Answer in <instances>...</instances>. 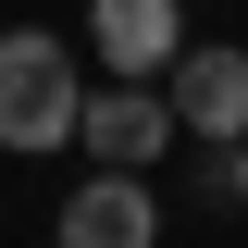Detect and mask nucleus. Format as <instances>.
I'll return each mask as SVG.
<instances>
[{
    "label": "nucleus",
    "instance_id": "obj_2",
    "mask_svg": "<svg viewBox=\"0 0 248 248\" xmlns=\"http://www.w3.org/2000/svg\"><path fill=\"white\" fill-rule=\"evenodd\" d=\"M174 137H186V124H174V99H161L149 75H112V87H87V112H75V149L112 161V174H149Z\"/></svg>",
    "mask_w": 248,
    "mask_h": 248
},
{
    "label": "nucleus",
    "instance_id": "obj_6",
    "mask_svg": "<svg viewBox=\"0 0 248 248\" xmlns=\"http://www.w3.org/2000/svg\"><path fill=\"white\" fill-rule=\"evenodd\" d=\"M223 186H236V211H248V137H236V149H223Z\"/></svg>",
    "mask_w": 248,
    "mask_h": 248
},
{
    "label": "nucleus",
    "instance_id": "obj_1",
    "mask_svg": "<svg viewBox=\"0 0 248 248\" xmlns=\"http://www.w3.org/2000/svg\"><path fill=\"white\" fill-rule=\"evenodd\" d=\"M75 112H87V75H75V50L37 25L0 37V149H62L75 137Z\"/></svg>",
    "mask_w": 248,
    "mask_h": 248
},
{
    "label": "nucleus",
    "instance_id": "obj_3",
    "mask_svg": "<svg viewBox=\"0 0 248 248\" xmlns=\"http://www.w3.org/2000/svg\"><path fill=\"white\" fill-rule=\"evenodd\" d=\"M50 236H62V248H161V199H149V174H112V161H87Z\"/></svg>",
    "mask_w": 248,
    "mask_h": 248
},
{
    "label": "nucleus",
    "instance_id": "obj_4",
    "mask_svg": "<svg viewBox=\"0 0 248 248\" xmlns=\"http://www.w3.org/2000/svg\"><path fill=\"white\" fill-rule=\"evenodd\" d=\"M161 99H174L186 137L236 149V137H248V50H223V37H211V50H174V62H161Z\"/></svg>",
    "mask_w": 248,
    "mask_h": 248
},
{
    "label": "nucleus",
    "instance_id": "obj_5",
    "mask_svg": "<svg viewBox=\"0 0 248 248\" xmlns=\"http://www.w3.org/2000/svg\"><path fill=\"white\" fill-rule=\"evenodd\" d=\"M87 50L112 75H161L186 50V0H87Z\"/></svg>",
    "mask_w": 248,
    "mask_h": 248
}]
</instances>
